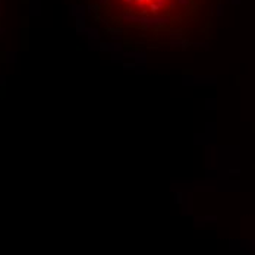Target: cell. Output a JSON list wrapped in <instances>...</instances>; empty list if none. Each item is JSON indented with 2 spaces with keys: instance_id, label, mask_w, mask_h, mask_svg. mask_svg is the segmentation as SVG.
Masks as SVG:
<instances>
[{
  "instance_id": "cell-1",
  "label": "cell",
  "mask_w": 255,
  "mask_h": 255,
  "mask_svg": "<svg viewBox=\"0 0 255 255\" xmlns=\"http://www.w3.org/2000/svg\"><path fill=\"white\" fill-rule=\"evenodd\" d=\"M113 2L125 12L147 18L161 16L175 5V0H113ZM177 2L183 3L182 0H177Z\"/></svg>"
}]
</instances>
